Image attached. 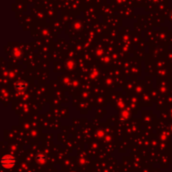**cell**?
Returning <instances> with one entry per match:
<instances>
[{"label":"cell","instance_id":"6da1fadb","mask_svg":"<svg viewBox=\"0 0 172 172\" xmlns=\"http://www.w3.org/2000/svg\"><path fill=\"white\" fill-rule=\"evenodd\" d=\"M14 163H15L14 158L11 156V155H5L3 158V160H2V165L5 168L12 167L13 166H14Z\"/></svg>","mask_w":172,"mask_h":172},{"label":"cell","instance_id":"7a4b0ae2","mask_svg":"<svg viewBox=\"0 0 172 172\" xmlns=\"http://www.w3.org/2000/svg\"><path fill=\"white\" fill-rule=\"evenodd\" d=\"M15 88L18 92H24V91H25V89H26V84H25V82H18L16 84Z\"/></svg>","mask_w":172,"mask_h":172},{"label":"cell","instance_id":"3957f363","mask_svg":"<svg viewBox=\"0 0 172 172\" xmlns=\"http://www.w3.org/2000/svg\"><path fill=\"white\" fill-rule=\"evenodd\" d=\"M36 160L38 161H44V160H46V156H45V154H38L36 155Z\"/></svg>","mask_w":172,"mask_h":172}]
</instances>
